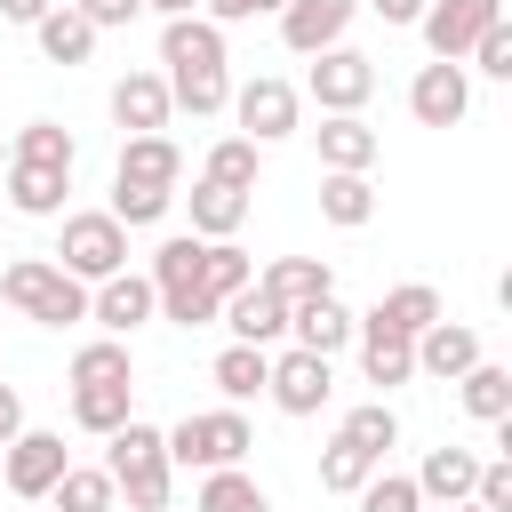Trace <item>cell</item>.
<instances>
[{
	"mask_svg": "<svg viewBox=\"0 0 512 512\" xmlns=\"http://www.w3.org/2000/svg\"><path fill=\"white\" fill-rule=\"evenodd\" d=\"M160 80H168V104H176V112L216 120V112L232 104L224 24H208L200 8H192V16H168V24H160Z\"/></svg>",
	"mask_w": 512,
	"mask_h": 512,
	"instance_id": "6da1fadb",
	"label": "cell"
},
{
	"mask_svg": "<svg viewBox=\"0 0 512 512\" xmlns=\"http://www.w3.org/2000/svg\"><path fill=\"white\" fill-rule=\"evenodd\" d=\"M104 472H112V488L128 496V512H168V496H176L168 440H160V424H144V416H128L120 432H104Z\"/></svg>",
	"mask_w": 512,
	"mask_h": 512,
	"instance_id": "7a4b0ae2",
	"label": "cell"
},
{
	"mask_svg": "<svg viewBox=\"0 0 512 512\" xmlns=\"http://www.w3.org/2000/svg\"><path fill=\"white\" fill-rule=\"evenodd\" d=\"M0 304L40 328H72V320H88V280H72L56 256H16L0 272Z\"/></svg>",
	"mask_w": 512,
	"mask_h": 512,
	"instance_id": "3957f363",
	"label": "cell"
},
{
	"mask_svg": "<svg viewBox=\"0 0 512 512\" xmlns=\"http://www.w3.org/2000/svg\"><path fill=\"white\" fill-rule=\"evenodd\" d=\"M144 280H152V296H160V320H176V328H216V296L200 288V232H168V240L152 248Z\"/></svg>",
	"mask_w": 512,
	"mask_h": 512,
	"instance_id": "277c9868",
	"label": "cell"
},
{
	"mask_svg": "<svg viewBox=\"0 0 512 512\" xmlns=\"http://www.w3.org/2000/svg\"><path fill=\"white\" fill-rule=\"evenodd\" d=\"M56 264L72 272V280H112V272H128V224L112 216V208H64L56 216Z\"/></svg>",
	"mask_w": 512,
	"mask_h": 512,
	"instance_id": "5b68a950",
	"label": "cell"
},
{
	"mask_svg": "<svg viewBox=\"0 0 512 512\" xmlns=\"http://www.w3.org/2000/svg\"><path fill=\"white\" fill-rule=\"evenodd\" d=\"M160 440H168V464L176 472H216V464H248L256 424L240 408H200V416H176Z\"/></svg>",
	"mask_w": 512,
	"mask_h": 512,
	"instance_id": "8992f818",
	"label": "cell"
},
{
	"mask_svg": "<svg viewBox=\"0 0 512 512\" xmlns=\"http://www.w3.org/2000/svg\"><path fill=\"white\" fill-rule=\"evenodd\" d=\"M336 392V360L328 352H304V344H272V368H264V400L280 416H320Z\"/></svg>",
	"mask_w": 512,
	"mask_h": 512,
	"instance_id": "52a82bcc",
	"label": "cell"
},
{
	"mask_svg": "<svg viewBox=\"0 0 512 512\" xmlns=\"http://www.w3.org/2000/svg\"><path fill=\"white\" fill-rule=\"evenodd\" d=\"M224 112L240 120V136H248V144H288V136L304 128V96H296L280 72H256V80H240Z\"/></svg>",
	"mask_w": 512,
	"mask_h": 512,
	"instance_id": "ba28073f",
	"label": "cell"
},
{
	"mask_svg": "<svg viewBox=\"0 0 512 512\" xmlns=\"http://www.w3.org/2000/svg\"><path fill=\"white\" fill-rule=\"evenodd\" d=\"M64 464H72L64 432H40V424H24V432L0 448V488H8L16 504H48V488L64 480Z\"/></svg>",
	"mask_w": 512,
	"mask_h": 512,
	"instance_id": "9c48e42d",
	"label": "cell"
},
{
	"mask_svg": "<svg viewBox=\"0 0 512 512\" xmlns=\"http://www.w3.org/2000/svg\"><path fill=\"white\" fill-rule=\"evenodd\" d=\"M312 72H304V96L320 104V112H368V96H376V64L360 56V48H320V56H304Z\"/></svg>",
	"mask_w": 512,
	"mask_h": 512,
	"instance_id": "30bf717a",
	"label": "cell"
},
{
	"mask_svg": "<svg viewBox=\"0 0 512 512\" xmlns=\"http://www.w3.org/2000/svg\"><path fill=\"white\" fill-rule=\"evenodd\" d=\"M464 112H472V72L448 64V56L416 64V80H408V120H416V128H464Z\"/></svg>",
	"mask_w": 512,
	"mask_h": 512,
	"instance_id": "8fae6325",
	"label": "cell"
},
{
	"mask_svg": "<svg viewBox=\"0 0 512 512\" xmlns=\"http://www.w3.org/2000/svg\"><path fill=\"white\" fill-rule=\"evenodd\" d=\"M496 16H504V0H424L416 32H424V48H432V56L464 64V48H472V40H480Z\"/></svg>",
	"mask_w": 512,
	"mask_h": 512,
	"instance_id": "7c38bea8",
	"label": "cell"
},
{
	"mask_svg": "<svg viewBox=\"0 0 512 512\" xmlns=\"http://www.w3.org/2000/svg\"><path fill=\"white\" fill-rule=\"evenodd\" d=\"M88 320H96L104 336H136V328H152V320H160V296H152V280H144V272H112V280H96V288H88Z\"/></svg>",
	"mask_w": 512,
	"mask_h": 512,
	"instance_id": "4fadbf2b",
	"label": "cell"
},
{
	"mask_svg": "<svg viewBox=\"0 0 512 512\" xmlns=\"http://www.w3.org/2000/svg\"><path fill=\"white\" fill-rule=\"evenodd\" d=\"M352 16H360V0H288L280 40H288V56H320V48H336L352 32Z\"/></svg>",
	"mask_w": 512,
	"mask_h": 512,
	"instance_id": "5bb4252c",
	"label": "cell"
},
{
	"mask_svg": "<svg viewBox=\"0 0 512 512\" xmlns=\"http://www.w3.org/2000/svg\"><path fill=\"white\" fill-rule=\"evenodd\" d=\"M0 184H8V208H16V216H32V224H56V216H64V200H72V168L8 160V168H0Z\"/></svg>",
	"mask_w": 512,
	"mask_h": 512,
	"instance_id": "9a60e30c",
	"label": "cell"
},
{
	"mask_svg": "<svg viewBox=\"0 0 512 512\" xmlns=\"http://www.w3.org/2000/svg\"><path fill=\"white\" fill-rule=\"evenodd\" d=\"M216 320L232 328V344H264V352L288 336V304H280L272 288H256V280H248V288H232V296L216 304Z\"/></svg>",
	"mask_w": 512,
	"mask_h": 512,
	"instance_id": "2e32d148",
	"label": "cell"
},
{
	"mask_svg": "<svg viewBox=\"0 0 512 512\" xmlns=\"http://www.w3.org/2000/svg\"><path fill=\"white\" fill-rule=\"evenodd\" d=\"M112 120H120V136H152V128H168V120H176L168 80H160V72H120V80H112Z\"/></svg>",
	"mask_w": 512,
	"mask_h": 512,
	"instance_id": "e0dca14e",
	"label": "cell"
},
{
	"mask_svg": "<svg viewBox=\"0 0 512 512\" xmlns=\"http://www.w3.org/2000/svg\"><path fill=\"white\" fill-rule=\"evenodd\" d=\"M352 344H360V376H368L376 392H400V384L416 376V344H408V336H392V328H376V320H352Z\"/></svg>",
	"mask_w": 512,
	"mask_h": 512,
	"instance_id": "ac0fdd59",
	"label": "cell"
},
{
	"mask_svg": "<svg viewBox=\"0 0 512 512\" xmlns=\"http://www.w3.org/2000/svg\"><path fill=\"white\" fill-rule=\"evenodd\" d=\"M312 144H320V168H376V152H384V136L360 112H320Z\"/></svg>",
	"mask_w": 512,
	"mask_h": 512,
	"instance_id": "d6986e66",
	"label": "cell"
},
{
	"mask_svg": "<svg viewBox=\"0 0 512 512\" xmlns=\"http://www.w3.org/2000/svg\"><path fill=\"white\" fill-rule=\"evenodd\" d=\"M112 176H128V184H184V152H176V136L168 128H152V136H120V160H112Z\"/></svg>",
	"mask_w": 512,
	"mask_h": 512,
	"instance_id": "ffe728a7",
	"label": "cell"
},
{
	"mask_svg": "<svg viewBox=\"0 0 512 512\" xmlns=\"http://www.w3.org/2000/svg\"><path fill=\"white\" fill-rule=\"evenodd\" d=\"M472 360H480V336H472L464 320H448V312H440V320L416 336V376H440V384H456Z\"/></svg>",
	"mask_w": 512,
	"mask_h": 512,
	"instance_id": "44dd1931",
	"label": "cell"
},
{
	"mask_svg": "<svg viewBox=\"0 0 512 512\" xmlns=\"http://www.w3.org/2000/svg\"><path fill=\"white\" fill-rule=\"evenodd\" d=\"M184 208H192V232L200 240H232L240 224H248V192H232V184H216V176H192V192H176Z\"/></svg>",
	"mask_w": 512,
	"mask_h": 512,
	"instance_id": "7402d4cb",
	"label": "cell"
},
{
	"mask_svg": "<svg viewBox=\"0 0 512 512\" xmlns=\"http://www.w3.org/2000/svg\"><path fill=\"white\" fill-rule=\"evenodd\" d=\"M360 320H376V328H392V336H408V344H416V336L440 320V288H424V280H400V288H384V296H376Z\"/></svg>",
	"mask_w": 512,
	"mask_h": 512,
	"instance_id": "603a6c76",
	"label": "cell"
},
{
	"mask_svg": "<svg viewBox=\"0 0 512 512\" xmlns=\"http://www.w3.org/2000/svg\"><path fill=\"white\" fill-rule=\"evenodd\" d=\"M352 320H360V312H344L336 296L288 304V344H304V352H328V360H336V352L352 344Z\"/></svg>",
	"mask_w": 512,
	"mask_h": 512,
	"instance_id": "cb8c5ba5",
	"label": "cell"
},
{
	"mask_svg": "<svg viewBox=\"0 0 512 512\" xmlns=\"http://www.w3.org/2000/svg\"><path fill=\"white\" fill-rule=\"evenodd\" d=\"M408 480H416L424 504H464L472 480H480V456H472V448H424V464H416Z\"/></svg>",
	"mask_w": 512,
	"mask_h": 512,
	"instance_id": "d4e9b609",
	"label": "cell"
},
{
	"mask_svg": "<svg viewBox=\"0 0 512 512\" xmlns=\"http://www.w3.org/2000/svg\"><path fill=\"white\" fill-rule=\"evenodd\" d=\"M32 40H40V56H48V64H88L104 32H96V24H88V16L72 8V0H56V8H48L40 24H32Z\"/></svg>",
	"mask_w": 512,
	"mask_h": 512,
	"instance_id": "484cf974",
	"label": "cell"
},
{
	"mask_svg": "<svg viewBox=\"0 0 512 512\" xmlns=\"http://www.w3.org/2000/svg\"><path fill=\"white\" fill-rule=\"evenodd\" d=\"M320 216H328L336 232H360V224L376 216V184H368V168H320Z\"/></svg>",
	"mask_w": 512,
	"mask_h": 512,
	"instance_id": "4316f807",
	"label": "cell"
},
{
	"mask_svg": "<svg viewBox=\"0 0 512 512\" xmlns=\"http://www.w3.org/2000/svg\"><path fill=\"white\" fill-rule=\"evenodd\" d=\"M456 400H464V416H472V424H504V416H512V368L480 352V360L456 376Z\"/></svg>",
	"mask_w": 512,
	"mask_h": 512,
	"instance_id": "83f0119b",
	"label": "cell"
},
{
	"mask_svg": "<svg viewBox=\"0 0 512 512\" xmlns=\"http://www.w3.org/2000/svg\"><path fill=\"white\" fill-rule=\"evenodd\" d=\"M192 512H272V496H264V480L248 464H216V472H200Z\"/></svg>",
	"mask_w": 512,
	"mask_h": 512,
	"instance_id": "f1b7e54d",
	"label": "cell"
},
{
	"mask_svg": "<svg viewBox=\"0 0 512 512\" xmlns=\"http://www.w3.org/2000/svg\"><path fill=\"white\" fill-rule=\"evenodd\" d=\"M264 368H272L264 344H224L216 368H208V384L224 392V408H248V400H264Z\"/></svg>",
	"mask_w": 512,
	"mask_h": 512,
	"instance_id": "f546056e",
	"label": "cell"
},
{
	"mask_svg": "<svg viewBox=\"0 0 512 512\" xmlns=\"http://www.w3.org/2000/svg\"><path fill=\"white\" fill-rule=\"evenodd\" d=\"M256 288H272L280 304H312V296H336V272H328L320 256H272V264L256 272Z\"/></svg>",
	"mask_w": 512,
	"mask_h": 512,
	"instance_id": "4dcf8cb0",
	"label": "cell"
},
{
	"mask_svg": "<svg viewBox=\"0 0 512 512\" xmlns=\"http://www.w3.org/2000/svg\"><path fill=\"white\" fill-rule=\"evenodd\" d=\"M128 416H136V384H72V424H80L88 440L120 432Z\"/></svg>",
	"mask_w": 512,
	"mask_h": 512,
	"instance_id": "1f68e13d",
	"label": "cell"
},
{
	"mask_svg": "<svg viewBox=\"0 0 512 512\" xmlns=\"http://www.w3.org/2000/svg\"><path fill=\"white\" fill-rule=\"evenodd\" d=\"M64 384H136V352H128V336H88V344L72 352Z\"/></svg>",
	"mask_w": 512,
	"mask_h": 512,
	"instance_id": "d6a6232c",
	"label": "cell"
},
{
	"mask_svg": "<svg viewBox=\"0 0 512 512\" xmlns=\"http://www.w3.org/2000/svg\"><path fill=\"white\" fill-rule=\"evenodd\" d=\"M112 504H120V488L104 464H64V480L48 488V512H112Z\"/></svg>",
	"mask_w": 512,
	"mask_h": 512,
	"instance_id": "836d02e7",
	"label": "cell"
},
{
	"mask_svg": "<svg viewBox=\"0 0 512 512\" xmlns=\"http://www.w3.org/2000/svg\"><path fill=\"white\" fill-rule=\"evenodd\" d=\"M8 160H32V168H80V144H72V128H56V120H24V128L8 136Z\"/></svg>",
	"mask_w": 512,
	"mask_h": 512,
	"instance_id": "e575fe53",
	"label": "cell"
},
{
	"mask_svg": "<svg viewBox=\"0 0 512 512\" xmlns=\"http://www.w3.org/2000/svg\"><path fill=\"white\" fill-rule=\"evenodd\" d=\"M336 432H344L352 448H368L376 464L400 448V416H392V400H384V392H376V400H360V408H344V424H336Z\"/></svg>",
	"mask_w": 512,
	"mask_h": 512,
	"instance_id": "d590c367",
	"label": "cell"
},
{
	"mask_svg": "<svg viewBox=\"0 0 512 512\" xmlns=\"http://www.w3.org/2000/svg\"><path fill=\"white\" fill-rule=\"evenodd\" d=\"M256 168H264V144H248L240 128L216 136L208 160H200V176H216V184H232V192H256Z\"/></svg>",
	"mask_w": 512,
	"mask_h": 512,
	"instance_id": "8d00e7d4",
	"label": "cell"
},
{
	"mask_svg": "<svg viewBox=\"0 0 512 512\" xmlns=\"http://www.w3.org/2000/svg\"><path fill=\"white\" fill-rule=\"evenodd\" d=\"M128 232H152V224H168V208H176V192L168 184H128V176H112V200H104Z\"/></svg>",
	"mask_w": 512,
	"mask_h": 512,
	"instance_id": "74e56055",
	"label": "cell"
},
{
	"mask_svg": "<svg viewBox=\"0 0 512 512\" xmlns=\"http://www.w3.org/2000/svg\"><path fill=\"white\" fill-rule=\"evenodd\" d=\"M248 280H256V256H248L240 240H200V288H208L216 304H224L232 288H248Z\"/></svg>",
	"mask_w": 512,
	"mask_h": 512,
	"instance_id": "f35d334b",
	"label": "cell"
},
{
	"mask_svg": "<svg viewBox=\"0 0 512 512\" xmlns=\"http://www.w3.org/2000/svg\"><path fill=\"white\" fill-rule=\"evenodd\" d=\"M368 472H376V456H368V448H352L344 432L320 448V488H328V496H360V480H368Z\"/></svg>",
	"mask_w": 512,
	"mask_h": 512,
	"instance_id": "ab89813d",
	"label": "cell"
},
{
	"mask_svg": "<svg viewBox=\"0 0 512 512\" xmlns=\"http://www.w3.org/2000/svg\"><path fill=\"white\" fill-rule=\"evenodd\" d=\"M352 504H360V512H424L416 480H408V472H384V464L360 480V496H352Z\"/></svg>",
	"mask_w": 512,
	"mask_h": 512,
	"instance_id": "60d3db41",
	"label": "cell"
},
{
	"mask_svg": "<svg viewBox=\"0 0 512 512\" xmlns=\"http://www.w3.org/2000/svg\"><path fill=\"white\" fill-rule=\"evenodd\" d=\"M464 72H480V80H512V24H504V16L464 48Z\"/></svg>",
	"mask_w": 512,
	"mask_h": 512,
	"instance_id": "b9f144b4",
	"label": "cell"
},
{
	"mask_svg": "<svg viewBox=\"0 0 512 512\" xmlns=\"http://www.w3.org/2000/svg\"><path fill=\"white\" fill-rule=\"evenodd\" d=\"M472 504H488V512H512V456H480V480H472Z\"/></svg>",
	"mask_w": 512,
	"mask_h": 512,
	"instance_id": "7bdbcfd3",
	"label": "cell"
},
{
	"mask_svg": "<svg viewBox=\"0 0 512 512\" xmlns=\"http://www.w3.org/2000/svg\"><path fill=\"white\" fill-rule=\"evenodd\" d=\"M72 8H80V16H88V24H96V32H128V24H136V16H144V8H136V0H72Z\"/></svg>",
	"mask_w": 512,
	"mask_h": 512,
	"instance_id": "ee69618b",
	"label": "cell"
},
{
	"mask_svg": "<svg viewBox=\"0 0 512 512\" xmlns=\"http://www.w3.org/2000/svg\"><path fill=\"white\" fill-rule=\"evenodd\" d=\"M16 432H24V392H16V384H0V448H8Z\"/></svg>",
	"mask_w": 512,
	"mask_h": 512,
	"instance_id": "f6af8a7d",
	"label": "cell"
},
{
	"mask_svg": "<svg viewBox=\"0 0 512 512\" xmlns=\"http://www.w3.org/2000/svg\"><path fill=\"white\" fill-rule=\"evenodd\" d=\"M368 16H376V24H416L424 0H368Z\"/></svg>",
	"mask_w": 512,
	"mask_h": 512,
	"instance_id": "bcb514c9",
	"label": "cell"
},
{
	"mask_svg": "<svg viewBox=\"0 0 512 512\" xmlns=\"http://www.w3.org/2000/svg\"><path fill=\"white\" fill-rule=\"evenodd\" d=\"M48 8H56V0H0V16H8V24H24V32H32Z\"/></svg>",
	"mask_w": 512,
	"mask_h": 512,
	"instance_id": "7dc6e473",
	"label": "cell"
},
{
	"mask_svg": "<svg viewBox=\"0 0 512 512\" xmlns=\"http://www.w3.org/2000/svg\"><path fill=\"white\" fill-rule=\"evenodd\" d=\"M136 8H144V16H160V24H168V16H192V8H200V0H136Z\"/></svg>",
	"mask_w": 512,
	"mask_h": 512,
	"instance_id": "c3c4849f",
	"label": "cell"
},
{
	"mask_svg": "<svg viewBox=\"0 0 512 512\" xmlns=\"http://www.w3.org/2000/svg\"><path fill=\"white\" fill-rule=\"evenodd\" d=\"M280 8H288V0H256V16H280Z\"/></svg>",
	"mask_w": 512,
	"mask_h": 512,
	"instance_id": "681fc988",
	"label": "cell"
},
{
	"mask_svg": "<svg viewBox=\"0 0 512 512\" xmlns=\"http://www.w3.org/2000/svg\"><path fill=\"white\" fill-rule=\"evenodd\" d=\"M448 512H488V504H472V496H464V504H448Z\"/></svg>",
	"mask_w": 512,
	"mask_h": 512,
	"instance_id": "f907efd6",
	"label": "cell"
},
{
	"mask_svg": "<svg viewBox=\"0 0 512 512\" xmlns=\"http://www.w3.org/2000/svg\"><path fill=\"white\" fill-rule=\"evenodd\" d=\"M0 168H8V136H0Z\"/></svg>",
	"mask_w": 512,
	"mask_h": 512,
	"instance_id": "816d5d0a",
	"label": "cell"
},
{
	"mask_svg": "<svg viewBox=\"0 0 512 512\" xmlns=\"http://www.w3.org/2000/svg\"><path fill=\"white\" fill-rule=\"evenodd\" d=\"M32 512H48V504H32Z\"/></svg>",
	"mask_w": 512,
	"mask_h": 512,
	"instance_id": "f5cc1de1",
	"label": "cell"
}]
</instances>
